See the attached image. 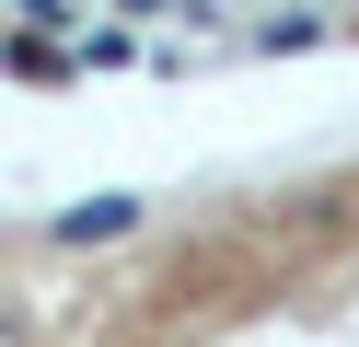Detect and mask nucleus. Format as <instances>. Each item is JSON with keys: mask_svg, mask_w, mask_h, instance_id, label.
I'll return each mask as SVG.
<instances>
[{"mask_svg": "<svg viewBox=\"0 0 359 347\" xmlns=\"http://www.w3.org/2000/svg\"><path fill=\"white\" fill-rule=\"evenodd\" d=\"M359 0H0L12 81H186L348 46Z\"/></svg>", "mask_w": 359, "mask_h": 347, "instance_id": "obj_1", "label": "nucleus"}]
</instances>
